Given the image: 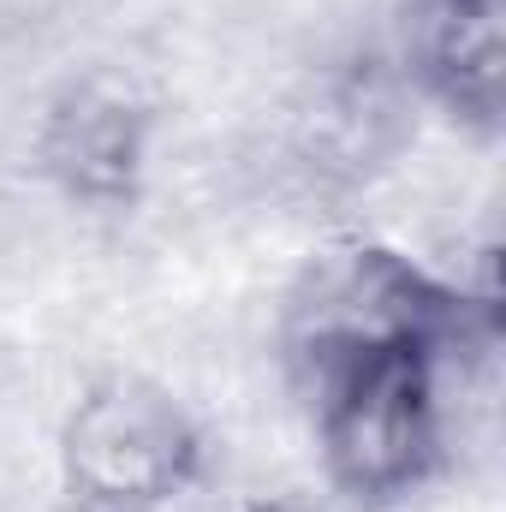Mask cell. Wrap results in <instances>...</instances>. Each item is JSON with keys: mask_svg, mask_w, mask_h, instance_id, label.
Returning <instances> with one entry per match:
<instances>
[{"mask_svg": "<svg viewBox=\"0 0 506 512\" xmlns=\"http://www.w3.org/2000/svg\"><path fill=\"white\" fill-rule=\"evenodd\" d=\"M42 512H96V507H84V501H72V495H60L54 507H42Z\"/></svg>", "mask_w": 506, "mask_h": 512, "instance_id": "obj_7", "label": "cell"}, {"mask_svg": "<svg viewBox=\"0 0 506 512\" xmlns=\"http://www.w3.org/2000/svg\"><path fill=\"white\" fill-rule=\"evenodd\" d=\"M495 334H501L495 292L441 280L405 251L370 239L316 256V268L286 304V364L298 382L322 364L381 346H429L459 364L495 346Z\"/></svg>", "mask_w": 506, "mask_h": 512, "instance_id": "obj_2", "label": "cell"}, {"mask_svg": "<svg viewBox=\"0 0 506 512\" xmlns=\"http://www.w3.org/2000/svg\"><path fill=\"white\" fill-rule=\"evenodd\" d=\"M155 108L120 78H72L48 96L30 131V167L90 215H126L149 185Z\"/></svg>", "mask_w": 506, "mask_h": 512, "instance_id": "obj_4", "label": "cell"}, {"mask_svg": "<svg viewBox=\"0 0 506 512\" xmlns=\"http://www.w3.org/2000/svg\"><path fill=\"white\" fill-rule=\"evenodd\" d=\"M239 512H334V507H316V501H292V495H274V501H251Z\"/></svg>", "mask_w": 506, "mask_h": 512, "instance_id": "obj_6", "label": "cell"}, {"mask_svg": "<svg viewBox=\"0 0 506 512\" xmlns=\"http://www.w3.org/2000/svg\"><path fill=\"white\" fill-rule=\"evenodd\" d=\"M60 489L96 512H167L209 477V435L173 387L108 370L84 387L54 435Z\"/></svg>", "mask_w": 506, "mask_h": 512, "instance_id": "obj_3", "label": "cell"}, {"mask_svg": "<svg viewBox=\"0 0 506 512\" xmlns=\"http://www.w3.org/2000/svg\"><path fill=\"white\" fill-rule=\"evenodd\" d=\"M399 78L453 126L495 137L506 102L501 0H399Z\"/></svg>", "mask_w": 506, "mask_h": 512, "instance_id": "obj_5", "label": "cell"}, {"mask_svg": "<svg viewBox=\"0 0 506 512\" xmlns=\"http://www.w3.org/2000/svg\"><path fill=\"white\" fill-rule=\"evenodd\" d=\"M429 346H381L304 376L328 489L346 507L387 512L423 495L447 465V376Z\"/></svg>", "mask_w": 506, "mask_h": 512, "instance_id": "obj_1", "label": "cell"}]
</instances>
